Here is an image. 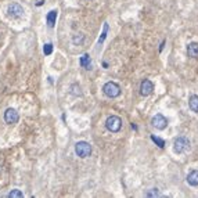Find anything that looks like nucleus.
Segmentation results:
<instances>
[{"instance_id": "1", "label": "nucleus", "mask_w": 198, "mask_h": 198, "mask_svg": "<svg viewBox=\"0 0 198 198\" xmlns=\"http://www.w3.org/2000/svg\"><path fill=\"white\" fill-rule=\"evenodd\" d=\"M103 92L107 97L115 98L121 94V86L118 83H115V82H107L103 86Z\"/></svg>"}, {"instance_id": "2", "label": "nucleus", "mask_w": 198, "mask_h": 198, "mask_svg": "<svg viewBox=\"0 0 198 198\" xmlns=\"http://www.w3.org/2000/svg\"><path fill=\"white\" fill-rule=\"evenodd\" d=\"M105 128L112 133H117V132H119L122 129V119L119 117H117V115H111L105 121Z\"/></svg>"}, {"instance_id": "3", "label": "nucleus", "mask_w": 198, "mask_h": 198, "mask_svg": "<svg viewBox=\"0 0 198 198\" xmlns=\"http://www.w3.org/2000/svg\"><path fill=\"white\" fill-rule=\"evenodd\" d=\"M75 152L81 158H87L92 154V145L87 141H78L75 144Z\"/></svg>"}, {"instance_id": "4", "label": "nucleus", "mask_w": 198, "mask_h": 198, "mask_svg": "<svg viewBox=\"0 0 198 198\" xmlns=\"http://www.w3.org/2000/svg\"><path fill=\"white\" fill-rule=\"evenodd\" d=\"M190 148V141L186 139V137L180 136L176 137L175 141H173V151L177 154H183L184 151H187Z\"/></svg>"}, {"instance_id": "5", "label": "nucleus", "mask_w": 198, "mask_h": 198, "mask_svg": "<svg viewBox=\"0 0 198 198\" xmlns=\"http://www.w3.org/2000/svg\"><path fill=\"white\" fill-rule=\"evenodd\" d=\"M151 123H152V126L155 129H158V130H164V129L168 126V119L162 114H156L155 117L152 118Z\"/></svg>"}, {"instance_id": "6", "label": "nucleus", "mask_w": 198, "mask_h": 198, "mask_svg": "<svg viewBox=\"0 0 198 198\" xmlns=\"http://www.w3.org/2000/svg\"><path fill=\"white\" fill-rule=\"evenodd\" d=\"M18 119H20V115H18V112L15 111L14 108H9L4 112V121H6V123H9V125L17 123Z\"/></svg>"}, {"instance_id": "7", "label": "nucleus", "mask_w": 198, "mask_h": 198, "mask_svg": "<svg viewBox=\"0 0 198 198\" xmlns=\"http://www.w3.org/2000/svg\"><path fill=\"white\" fill-rule=\"evenodd\" d=\"M152 90H154V83L151 81H148V79H144L141 82V85H140V93H141V96H150L152 93Z\"/></svg>"}, {"instance_id": "8", "label": "nucleus", "mask_w": 198, "mask_h": 198, "mask_svg": "<svg viewBox=\"0 0 198 198\" xmlns=\"http://www.w3.org/2000/svg\"><path fill=\"white\" fill-rule=\"evenodd\" d=\"M22 14H24V9L18 3H13L11 6H9V15L10 17L20 18V17H22Z\"/></svg>"}, {"instance_id": "9", "label": "nucleus", "mask_w": 198, "mask_h": 198, "mask_svg": "<svg viewBox=\"0 0 198 198\" xmlns=\"http://www.w3.org/2000/svg\"><path fill=\"white\" fill-rule=\"evenodd\" d=\"M187 54H188L190 58H198V43H190L187 46Z\"/></svg>"}, {"instance_id": "10", "label": "nucleus", "mask_w": 198, "mask_h": 198, "mask_svg": "<svg viewBox=\"0 0 198 198\" xmlns=\"http://www.w3.org/2000/svg\"><path fill=\"white\" fill-rule=\"evenodd\" d=\"M187 183L190 186H198V170H191V172L187 175Z\"/></svg>"}, {"instance_id": "11", "label": "nucleus", "mask_w": 198, "mask_h": 198, "mask_svg": "<svg viewBox=\"0 0 198 198\" xmlns=\"http://www.w3.org/2000/svg\"><path fill=\"white\" fill-rule=\"evenodd\" d=\"M188 107L192 112L198 114V96H191L188 98Z\"/></svg>"}, {"instance_id": "12", "label": "nucleus", "mask_w": 198, "mask_h": 198, "mask_svg": "<svg viewBox=\"0 0 198 198\" xmlns=\"http://www.w3.org/2000/svg\"><path fill=\"white\" fill-rule=\"evenodd\" d=\"M56 20H57V11H56V10L49 11V14H47V25L50 26V28H53V26H54Z\"/></svg>"}, {"instance_id": "13", "label": "nucleus", "mask_w": 198, "mask_h": 198, "mask_svg": "<svg viewBox=\"0 0 198 198\" xmlns=\"http://www.w3.org/2000/svg\"><path fill=\"white\" fill-rule=\"evenodd\" d=\"M81 65L86 69H90V56L89 54H83L81 57Z\"/></svg>"}, {"instance_id": "14", "label": "nucleus", "mask_w": 198, "mask_h": 198, "mask_svg": "<svg viewBox=\"0 0 198 198\" xmlns=\"http://www.w3.org/2000/svg\"><path fill=\"white\" fill-rule=\"evenodd\" d=\"M107 34H108V24H104V28H103V34H101V38L98 39V45H101V43L105 40L107 38Z\"/></svg>"}, {"instance_id": "15", "label": "nucleus", "mask_w": 198, "mask_h": 198, "mask_svg": "<svg viewBox=\"0 0 198 198\" xmlns=\"http://www.w3.org/2000/svg\"><path fill=\"white\" fill-rule=\"evenodd\" d=\"M151 140H152V141L155 143V144L158 145L159 148H164L165 147V140L159 139V137H156V136H151Z\"/></svg>"}, {"instance_id": "16", "label": "nucleus", "mask_w": 198, "mask_h": 198, "mask_svg": "<svg viewBox=\"0 0 198 198\" xmlns=\"http://www.w3.org/2000/svg\"><path fill=\"white\" fill-rule=\"evenodd\" d=\"M22 197H24V194L21 190H13L9 194V198H22Z\"/></svg>"}, {"instance_id": "17", "label": "nucleus", "mask_w": 198, "mask_h": 198, "mask_svg": "<svg viewBox=\"0 0 198 198\" xmlns=\"http://www.w3.org/2000/svg\"><path fill=\"white\" fill-rule=\"evenodd\" d=\"M71 93H72L73 96H82V92H81V87H79V85H72L71 86Z\"/></svg>"}, {"instance_id": "18", "label": "nucleus", "mask_w": 198, "mask_h": 198, "mask_svg": "<svg viewBox=\"0 0 198 198\" xmlns=\"http://www.w3.org/2000/svg\"><path fill=\"white\" fill-rule=\"evenodd\" d=\"M43 53H45L46 56H50V54L53 53V45H51V43L45 45V47H43Z\"/></svg>"}, {"instance_id": "19", "label": "nucleus", "mask_w": 198, "mask_h": 198, "mask_svg": "<svg viewBox=\"0 0 198 198\" xmlns=\"http://www.w3.org/2000/svg\"><path fill=\"white\" fill-rule=\"evenodd\" d=\"M145 195H147V197H159V192L156 191V188H152V190H150Z\"/></svg>"}, {"instance_id": "20", "label": "nucleus", "mask_w": 198, "mask_h": 198, "mask_svg": "<svg viewBox=\"0 0 198 198\" xmlns=\"http://www.w3.org/2000/svg\"><path fill=\"white\" fill-rule=\"evenodd\" d=\"M85 39V36L82 34H79V38L78 36H75L73 38V43H75V45H79V43H82V40Z\"/></svg>"}]
</instances>
